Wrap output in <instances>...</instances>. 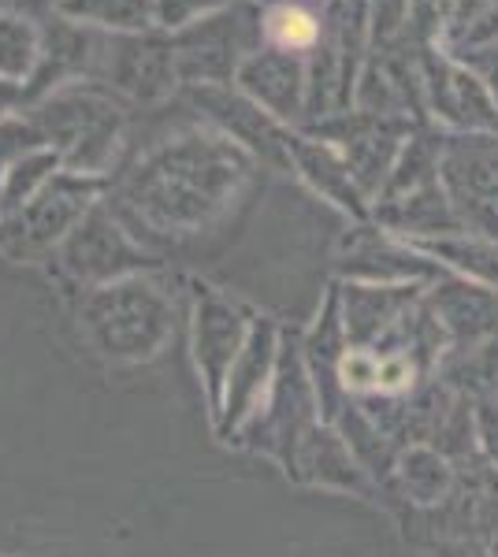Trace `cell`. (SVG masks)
Masks as SVG:
<instances>
[{"mask_svg": "<svg viewBox=\"0 0 498 557\" xmlns=\"http://www.w3.org/2000/svg\"><path fill=\"white\" fill-rule=\"evenodd\" d=\"M250 338V323L242 320V312L231 309V301L216 298V294H205L197 301L194 312V364L205 380L208 391V406H212V417L223 401V386H228V375L234 361H239L242 346Z\"/></svg>", "mask_w": 498, "mask_h": 557, "instance_id": "cell-4", "label": "cell"}, {"mask_svg": "<svg viewBox=\"0 0 498 557\" xmlns=\"http://www.w3.org/2000/svg\"><path fill=\"white\" fill-rule=\"evenodd\" d=\"M279 30H283V38H294V41H305V38H313V26L305 15H297V12H287V15H279Z\"/></svg>", "mask_w": 498, "mask_h": 557, "instance_id": "cell-9", "label": "cell"}, {"mask_svg": "<svg viewBox=\"0 0 498 557\" xmlns=\"http://www.w3.org/2000/svg\"><path fill=\"white\" fill-rule=\"evenodd\" d=\"M432 253L450 257V264H458L461 272L484 278V283L498 286V249L495 246H465V242H436L428 246Z\"/></svg>", "mask_w": 498, "mask_h": 557, "instance_id": "cell-7", "label": "cell"}, {"mask_svg": "<svg viewBox=\"0 0 498 557\" xmlns=\"http://www.w3.org/2000/svg\"><path fill=\"white\" fill-rule=\"evenodd\" d=\"M476 420H479V438H484V450L498 461V406H495V401H479Z\"/></svg>", "mask_w": 498, "mask_h": 557, "instance_id": "cell-8", "label": "cell"}, {"mask_svg": "<svg viewBox=\"0 0 498 557\" xmlns=\"http://www.w3.org/2000/svg\"><path fill=\"white\" fill-rule=\"evenodd\" d=\"M291 475L305 483H320V487H335V491H368V480H365V472H361L357 457H353V450L347 446V438H342L339 431H331V424L309 428V435L297 443Z\"/></svg>", "mask_w": 498, "mask_h": 557, "instance_id": "cell-5", "label": "cell"}, {"mask_svg": "<svg viewBox=\"0 0 498 557\" xmlns=\"http://www.w3.org/2000/svg\"><path fill=\"white\" fill-rule=\"evenodd\" d=\"M97 349L112 361H146L171 335V309L149 286H105L83 312Z\"/></svg>", "mask_w": 498, "mask_h": 557, "instance_id": "cell-2", "label": "cell"}, {"mask_svg": "<svg viewBox=\"0 0 498 557\" xmlns=\"http://www.w3.org/2000/svg\"><path fill=\"white\" fill-rule=\"evenodd\" d=\"M276 357H279V327L271 320H253L246 346H242L239 361H234L228 375V386H223V401L212 417L220 438H234L242 424L257 412L260 398H265L271 383V372H276Z\"/></svg>", "mask_w": 498, "mask_h": 557, "instance_id": "cell-3", "label": "cell"}, {"mask_svg": "<svg viewBox=\"0 0 498 557\" xmlns=\"http://www.w3.org/2000/svg\"><path fill=\"white\" fill-rule=\"evenodd\" d=\"M394 475L405 483V494H410L413 502H421V506H432V502L447 498V491H450L447 461L439 457V450H432V446H424V443L410 446V450L398 457Z\"/></svg>", "mask_w": 498, "mask_h": 557, "instance_id": "cell-6", "label": "cell"}, {"mask_svg": "<svg viewBox=\"0 0 498 557\" xmlns=\"http://www.w3.org/2000/svg\"><path fill=\"white\" fill-rule=\"evenodd\" d=\"M320 424V401H316L309 368H305L302 346L279 343L276 372L271 383L260 398L257 412L242 424L234 438L253 446V450H265L291 472L297 443L309 435V428Z\"/></svg>", "mask_w": 498, "mask_h": 557, "instance_id": "cell-1", "label": "cell"}]
</instances>
